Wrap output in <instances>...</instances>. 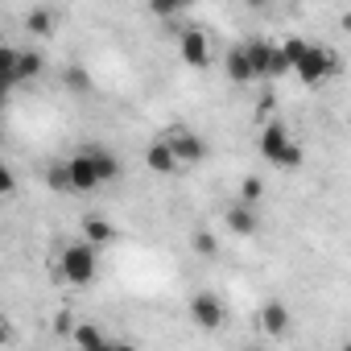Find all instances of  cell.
<instances>
[{
	"instance_id": "cell-12",
	"label": "cell",
	"mask_w": 351,
	"mask_h": 351,
	"mask_svg": "<svg viewBox=\"0 0 351 351\" xmlns=\"http://www.w3.org/2000/svg\"><path fill=\"white\" fill-rule=\"evenodd\" d=\"M46 71V54L42 50H17V62H13V79L17 83H29Z\"/></svg>"
},
{
	"instance_id": "cell-4",
	"label": "cell",
	"mask_w": 351,
	"mask_h": 351,
	"mask_svg": "<svg viewBox=\"0 0 351 351\" xmlns=\"http://www.w3.org/2000/svg\"><path fill=\"white\" fill-rule=\"evenodd\" d=\"M161 141L169 145V153H173V161H178V169H182V165H199V161L207 157V141H203L195 128H169Z\"/></svg>"
},
{
	"instance_id": "cell-9",
	"label": "cell",
	"mask_w": 351,
	"mask_h": 351,
	"mask_svg": "<svg viewBox=\"0 0 351 351\" xmlns=\"http://www.w3.org/2000/svg\"><path fill=\"white\" fill-rule=\"evenodd\" d=\"M223 223H228V232L232 236H256L261 232V219H256V207H244V203H232L228 211H223Z\"/></svg>"
},
{
	"instance_id": "cell-6",
	"label": "cell",
	"mask_w": 351,
	"mask_h": 351,
	"mask_svg": "<svg viewBox=\"0 0 351 351\" xmlns=\"http://www.w3.org/2000/svg\"><path fill=\"white\" fill-rule=\"evenodd\" d=\"M66 178H71V191H75V195H91V191L104 186L99 173H95V165H91L83 153H75V157L66 161Z\"/></svg>"
},
{
	"instance_id": "cell-7",
	"label": "cell",
	"mask_w": 351,
	"mask_h": 351,
	"mask_svg": "<svg viewBox=\"0 0 351 351\" xmlns=\"http://www.w3.org/2000/svg\"><path fill=\"white\" fill-rule=\"evenodd\" d=\"M178 50H182L186 66H195V71H203V66L211 62V46H207V34H203V29H182Z\"/></svg>"
},
{
	"instance_id": "cell-23",
	"label": "cell",
	"mask_w": 351,
	"mask_h": 351,
	"mask_svg": "<svg viewBox=\"0 0 351 351\" xmlns=\"http://www.w3.org/2000/svg\"><path fill=\"white\" fill-rule=\"evenodd\" d=\"M46 182H50V191H71V178H66V161H54V165L46 169Z\"/></svg>"
},
{
	"instance_id": "cell-28",
	"label": "cell",
	"mask_w": 351,
	"mask_h": 351,
	"mask_svg": "<svg viewBox=\"0 0 351 351\" xmlns=\"http://www.w3.org/2000/svg\"><path fill=\"white\" fill-rule=\"evenodd\" d=\"M273 99H277V95H273V91H265V95H261V112H273Z\"/></svg>"
},
{
	"instance_id": "cell-17",
	"label": "cell",
	"mask_w": 351,
	"mask_h": 351,
	"mask_svg": "<svg viewBox=\"0 0 351 351\" xmlns=\"http://www.w3.org/2000/svg\"><path fill=\"white\" fill-rule=\"evenodd\" d=\"M223 71L232 83H252V71H248V58H244V46H232L228 58H223Z\"/></svg>"
},
{
	"instance_id": "cell-24",
	"label": "cell",
	"mask_w": 351,
	"mask_h": 351,
	"mask_svg": "<svg viewBox=\"0 0 351 351\" xmlns=\"http://www.w3.org/2000/svg\"><path fill=\"white\" fill-rule=\"evenodd\" d=\"M54 335H62V339H71L75 335V318L62 310V314H54Z\"/></svg>"
},
{
	"instance_id": "cell-21",
	"label": "cell",
	"mask_w": 351,
	"mask_h": 351,
	"mask_svg": "<svg viewBox=\"0 0 351 351\" xmlns=\"http://www.w3.org/2000/svg\"><path fill=\"white\" fill-rule=\"evenodd\" d=\"M261 195H265V182L248 173V178L240 182V199H236V203H244V207H256V203H261Z\"/></svg>"
},
{
	"instance_id": "cell-8",
	"label": "cell",
	"mask_w": 351,
	"mask_h": 351,
	"mask_svg": "<svg viewBox=\"0 0 351 351\" xmlns=\"http://www.w3.org/2000/svg\"><path fill=\"white\" fill-rule=\"evenodd\" d=\"M289 326H293V314H289L285 302H265V306H261V330H265L269 339H285Z\"/></svg>"
},
{
	"instance_id": "cell-5",
	"label": "cell",
	"mask_w": 351,
	"mask_h": 351,
	"mask_svg": "<svg viewBox=\"0 0 351 351\" xmlns=\"http://www.w3.org/2000/svg\"><path fill=\"white\" fill-rule=\"evenodd\" d=\"M191 322H195L199 330H223V326H228V306H223L211 289H199V293L191 298Z\"/></svg>"
},
{
	"instance_id": "cell-16",
	"label": "cell",
	"mask_w": 351,
	"mask_h": 351,
	"mask_svg": "<svg viewBox=\"0 0 351 351\" xmlns=\"http://www.w3.org/2000/svg\"><path fill=\"white\" fill-rule=\"evenodd\" d=\"M71 339H75V347H79V351H104V343H108L104 326H95V322H79Z\"/></svg>"
},
{
	"instance_id": "cell-2",
	"label": "cell",
	"mask_w": 351,
	"mask_h": 351,
	"mask_svg": "<svg viewBox=\"0 0 351 351\" xmlns=\"http://www.w3.org/2000/svg\"><path fill=\"white\" fill-rule=\"evenodd\" d=\"M261 157L281 165V169H298L302 165V145L289 136V124L285 120H269L265 132H261Z\"/></svg>"
},
{
	"instance_id": "cell-10",
	"label": "cell",
	"mask_w": 351,
	"mask_h": 351,
	"mask_svg": "<svg viewBox=\"0 0 351 351\" xmlns=\"http://www.w3.org/2000/svg\"><path fill=\"white\" fill-rule=\"evenodd\" d=\"M79 153H83V157L95 165L99 182H116V178H120V157H116L112 149H104V145H83Z\"/></svg>"
},
{
	"instance_id": "cell-3",
	"label": "cell",
	"mask_w": 351,
	"mask_h": 351,
	"mask_svg": "<svg viewBox=\"0 0 351 351\" xmlns=\"http://www.w3.org/2000/svg\"><path fill=\"white\" fill-rule=\"evenodd\" d=\"M339 71V54L330 50V46H306V54H302V62L293 66V75L302 79V83H322V79H330Z\"/></svg>"
},
{
	"instance_id": "cell-18",
	"label": "cell",
	"mask_w": 351,
	"mask_h": 351,
	"mask_svg": "<svg viewBox=\"0 0 351 351\" xmlns=\"http://www.w3.org/2000/svg\"><path fill=\"white\" fill-rule=\"evenodd\" d=\"M13 62H17V50H13V46H0V95H5V99H9V91L17 87Z\"/></svg>"
},
{
	"instance_id": "cell-27",
	"label": "cell",
	"mask_w": 351,
	"mask_h": 351,
	"mask_svg": "<svg viewBox=\"0 0 351 351\" xmlns=\"http://www.w3.org/2000/svg\"><path fill=\"white\" fill-rule=\"evenodd\" d=\"M9 339H13V326H9V318H5V314H0V347H5Z\"/></svg>"
},
{
	"instance_id": "cell-26",
	"label": "cell",
	"mask_w": 351,
	"mask_h": 351,
	"mask_svg": "<svg viewBox=\"0 0 351 351\" xmlns=\"http://www.w3.org/2000/svg\"><path fill=\"white\" fill-rule=\"evenodd\" d=\"M13 186H17V182H13V173H9V165L0 161V195H13Z\"/></svg>"
},
{
	"instance_id": "cell-11",
	"label": "cell",
	"mask_w": 351,
	"mask_h": 351,
	"mask_svg": "<svg viewBox=\"0 0 351 351\" xmlns=\"http://www.w3.org/2000/svg\"><path fill=\"white\" fill-rule=\"evenodd\" d=\"M112 240H116V228H112L104 215H87V219H83V244H91V248L99 252V248H108Z\"/></svg>"
},
{
	"instance_id": "cell-14",
	"label": "cell",
	"mask_w": 351,
	"mask_h": 351,
	"mask_svg": "<svg viewBox=\"0 0 351 351\" xmlns=\"http://www.w3.org/2000/svg\"><path fill=\"white\" fill-rule=\"evenodd\" d=\"M58 29V9H50V5H42V9H29V17H25V34H38V38H46V34H54Z\"/></svg>"
},
{
	"instance_id": "cell-22",
	"label": "cell",
	"mask_w": 351,
	"mask_h": 351,
	"mask_svg": "<svg viewBox=\"0 0 351 351\" xmlns=\"http://www.w3.org/2000/svg\"><path fill=\"white\" fill-rule=\"evenodd\" d=\"M306 46H310L306 38H285V46H277V50H281V58L289 62V71H293V66L302 62V54H306Z\"/></svg>"
},
{
	"instance_id": "cell-19",
	"label": "cell",
	"mask_w": 351,
	"mask_h": 351,
	"mask_svg": "<svg viewBox=\"0 0 351 351\" xmlns=\"http://www.w3.org/2000/svg\"><path fill=\"white\" fill-rule=\"evenodd\" d=\"M62 83H66V91H75V95H87L95 83H91V75H87V66H62Z\"/></svg>"
},
{
	"instance_id": "cell-20",
	"label": "cell",
	"mask_w": 351,
	"mask_h": 351,
	"mask_svg": "<svg viewBox=\"0 0 351 351\" xmlns=\"http://www.w3.org/2000/svg\"><path fill=\"white\" fill-rule=\"evenodd\" d=\"M191 244H195V252H199V256H219V236H215V232H207V228H195Z\"/></svg>"
},
{
	"instance_id": "cell-1",
	"label": "cell",
	"mask_w": 351,
	"mask_h": 351,
	"mask_svg": "<svg viewBox=\"0 0 351 351\" xmlns=\"http://www.w3.org/2000/svg\"><path fill=\"white\" fill-rule=\"evenodd\" d=\"M95 273H99V252L91 244H83V240L62 244V252H58V261L50 269V277L54 281H66V285H91Z\"/></svg>"
},
{
	"instance_id": "cell-25",
	"label": "cell",
	"mask_w": 351,
	"mask_h": 351,
	"mask_svg": "<svg viewBox=\"0 0 351 351\" xmlns=\"http://www.w3.org/2000/svg\"><path fill=\"white\" fill-rule=\"evenodd\" d=\"M104 351H141V347H136L132 339H108V343H104Z\"/></svg>"
},
{
	"instance_id": "cell-15",
	"label": "cell",
	"mask_w": 351,
	"mask_h": 351,
	"mask_svg": "<svg viewBox=\"0 0 351 351\" xmlns=\"http://www.w3.org/2000/svg\"><path fill=\"white\" fill-rule=\"evenodd\" d=\"M145 161L153 165V173H178V161H173V153H169V145H165V141H149Z\"/></svg>"
},
{
	"instance_id": "cell-13",
	"label": "cell",
	"mask_w": 351,
	"mask_h": 351,
	"mask_svg": "<svg viewBox=\"0 0 351 351\" xmlns=\"http://www.w3.org/2000/svg\"><path fill=\"white\" fill-rule=\"evenodd\" d=\"M244 46V58H248V71H252V79H265V71H269V54H273V46L265 42V38H252V42H240Z\"/></svg>"
}]
</instances>
